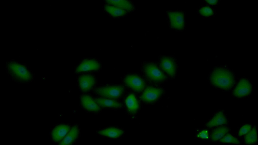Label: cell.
Here are the masks:
<instances>
[{"label": "cell", "mask_w": 258, "mask_h": 145, "mask_svg": "<svg viewBox=\"0 0 258 145\" xmlns=\"http://www.w3.org/2000/svg\"><path fill=\"white\" fill-rule=\"evenodd\" d=\"M210 79L214 86L225 90L230 89L234 82L232 73L227 69L222 68L214 69L210 74Z\"/></svg>", "instance_id": "6da1fadb"}, {"label": "cell", "mask_w": 258, "mask_h": 145, "mask_svg": "<svg viewBox=\"0 0 258 145\" xmlns=\"http://www.w3.org/2000/svg\"><path fill=\"white\" fill-rule=\"evenodd\" d=\"M124 88L121 86H113L101 87L96 88L94 92L103 97L110 99H115L122 94Z\"/></svg>", "instance_id": "7a4b0ae2"}, {"label": "cell", "mask_w": 258, "mask_h": 145, "mask_svg": "<svg viewBox=\"0 0 258 145\" xmlns=\"http://www.w3.org/2000/svg\"><path fill=\"white\" fill-rule=\"evenodd\" d=\"M144 69L147 77L153 81L161 82L164 80L166 78L165 74L155 64H147L144 67Z\"/></svg>", "instance_id": "3957f363"}, {"label": "cell", "mask_w": 258, "mask_h": 145, "mask_svg": "<svg viewBox=\"0 0 258 145\" xmlns=\"http://www.w3.org/2000/svg\"><path fill=\"white\" fill-rule=\"evenodd\" d=\"M168 18L171 27L178 30L184 27V17L183 13L180 12H169L167 13Z\"/></svg>", "instance_id": "277c9868"}, {"label": "cell", "mask_w": 258, "mask_h": 145, "mask_svg": "<svg viewBox=\"0 0 258 145\" xmlns=\"http://www.w3.org/2000/svg\"><path fill=\"white\" fill-rule=\"evenodd\" d=\"M124 81L127 86L137 92L142 91L145 87L144 81L136 75H128L125 77Z\"/></svg>", "instance_id": "5b68a950"}, {"label": "cell", "mask_w": 258, "mask_h": 145, "mask_svg": "<svg viewBox=\"0 0 258 145\" xmlns=\"http://www.w3.org/2000/svg\"><path fill=\"white\" fill-rule=\"evenodd\" d=\"M160 88L149 86L146 87L140 97V99L146 102H152L157 100L162 94Z\"/></svg>", "instance_id": "8992f818"}, {"label": "cell", "mask_w": 258, "mask_h": 145, "mask_svg": "<svg viewBox=\"0 0 258 145\" xmlns=\"http://www.w3.org/2000/svg\"><path fill=\"white\" fill-rule=\"evenodd\" d=\"M252 89L250 82L246 79H243L239 82L235 88L233 94L238 97L245 96L250 94Z\"/></svg>", "instance_id": "52a82bcc"}, {"label": "cell", "mask_w": 258, "mask_h": 145, "mask_svg": "<svg viewBox=\"0 0 258 145\" xmlns=\"http://www.w3.org/2000/svg\"><path fill=\"white\" fill-rule=\"evenodd\" d=\"M78 82L81 90L86 92L90 90L95 84L96 80L92 75L88 74L82 75L79 77Z\"/></svg>", "instance_id": "ba28073f"}, {"label": "cell", "mask_w": 258, "mask_h": 145, "mask_svg": "<svg viewBox=\"0 0 258 145\" xmlns=\"http://www.w3.org/2000/svg\"><path fill=\"white\" fill-rule=\"evenodd\" d=\"M160 65L162 69L170 76L173 77L175 75L176 71V66L174 60L168 57H163L161 58Z\"/></svg>", "instance_id": "9c48e42d"}, {"label": "cell", "mask_w": 258, "mask_h": 145, "mask_svg": "<svg viewBox=\"0 0 258 145\" xmlns=\"http://www.w3.org/2000/svg\"><path fill=\"white\" fill-rule=\"evenodd\" d=\"M100 67V63L96 60L92 59L83 60L76 69L77 72L89 71L97 70Z\"/></svg>", "instance_id": "30bf717a"}, {"label": "cell", "mask_w": 258, "mask_h": 145, "mask_svg": "<svg viewBox=\"0 0 258 145\" xmlns=\"http://www.w3.org/2000/svg\"><path fill=\"white\" fill-rule=\"evenodd\" d=\"M71 129L68 125L62 124L55 127L52 130L51 135L53 140L55 142L61 140L69 132Z\"/></svg>", "instance_id": "8fae6325"}, {"label": "cell", "mask_w": 258, "mask_h": 145, "mask_svg": "<svg viewBox=\"0 0 258 145\" xmlns=\"http://www.w3.org/2000/svg\"><path fill=\"white\" fill-rule=\"evenodd\" d=\"M80 101L82 106L87 111L96 112L100 110V106L95 100L89 95H82L80 98Z\"/></svg>", "instance_id": "7c38bea8"}, {"label": "cell", "mask_w": 258, "mask_h": 145, "mask_svg": "<svg viewBox=\"0 0 258 145\" xmlns=\"http://www.w3.org/2000/svg\"><path fill=\"white\" fill-rule=\"evenodd\" d=\"M105 2L108 5L114 6L127 12L131 11L134 8L133 4L128 1L107 0Z\"/></svg>", "instance_id": "4fadbf2b"}, {"label": "cell", "mask_w": 258, "mask_h": 145, "mask_svg": "<svg viewBox=\"0 0 258 145\" xmlns=\"http://www.w3.org/2000/svg\"><path fill=\"white\" fill-rule=\"evenodd\" d=\"M227 123V119L223 113L220 111L207 123L206 126L208 128H211L218 125L226 124Z\"/></svg>", "instance_id": "5bb4252c"}, {"label": "cell", "mask_w": 258, "mask_h": 145, "mask_svg": "<svg viewBox=\"0 0 258 145\" xmlns=\"http://www.w3.org/2000/svg\"><path fill=\"white\" fill-rule=\"evenodd\" d=\"M79 130L77 126H73L70 129L63 139L61 141L59 145H69L74 141L78 137Z\"/></svg>", "instance_id": "9a60e30c"}, {"label": "cell", "mask_w": 258, "mask_h": 145, "mask_svg": "<svg viewBox=\"0 0 258 145\" xmlns=\"http://www.w3.org/2000/svg\"><path fill=\"white\" fill-rule=\"evenodd\" d=\"M94 100L100 106L102 107L120 108L122 106L120 103L111 99L97 98Z\"/></svg>", "instance_id": "2e32d148"}, {"label": "cell", "mask_w": 258, "mask_h": 145, "mask_svg": "<svg viewBox=\"0 0 258 145\" xmlns=\"http://www.w3.org/2000/svg\"><path fill=\"white\" fill-rule=\"evenodd\" d=\"M125 102L128 111L131 114L135 113L139 108L138 102L133 94H131L127 96Z\"/></svg>", "instance_id": "e0dca14e"}, {"label": "cell", "mask_w": 258, "mask_h": 145, "mask_svg": "<svg viewBox=\"0 0 258 145\" xmlns=\"http://www.w3.org/2000/svg\"><path fill=\"white\" fill-rule=\"evenodd\" d=\"M98 133L102 135L116 138L119 137L123 133V131L114 127H109L99 131Z\"/></svg>", "instance_id": "ac0fdd59"}, {"label": "cell", "mask_w": 258, "mask_h": 145, "mask_svg": "<svg viewBox=\"0 0 258 145\" xmlns=\"http://www.w3.org/2000/svg\"><path fill=\"white\" fill-rule=\"evenodd\" d=\"M229 129L225 126L219 127L213 130L211 133V138L214 141H217L223 137L229 131Z\"/></svg>", "instance_id": "d6986e66"}, {"label": "cell", "mask_w": 258, "mask_h": 145, "mask_svg": "<svg viewBox=\"0 0 258 145\" xmlns=\"http://www.w3.org/2000/svg\"><path fill=\"white\" fill-rule=\"evenodd\" d=\"M105 11L111 16L115 17H121L126 15L127 12L114 6L106 5L104 6Z\"/></svg>", "instance_id": "ffe728a7"}, {"label": "cell", "mask_w": 258, "mask_h": 145, "mask_svg": "<svg viewBox=\"0 0 258 145\" xmlns=\"http://www.w3.org/2000/svg\"><path fill=\"white\" fill-rule=\"evenodd\" d=\"M199 14L202 16L207 18H211L215 15V9L211 7L204 6L199 10Z\"/></svg>", "instance_id": "44dd1931"}, {"label": "cell", "mask_w": 258, "mask_h": 145, "mask_svg": "<svg viewBox=\"0 0 258 145\" xmlns=\"http://www.w3.org/2000/svg\"><path fill=\"white\" fill-rule=\"evenodd\" d=\"M257 141L256 129L255 127L248 132L245 136V141L246 143L251 144L255 143Z\"/></svg>", "instance_id": "7402d4cb"}, {"label": "cell", "mask_w": 258, "mask_h": 145, "mask_svg": "<svg viewBox=\"0 0 258 145\" xmlns=\"http://www.w3.org/2000/svg\"><path fill=\"white\" fill-rule=\"evenodd\" d=\"M220 141L224 143H230L236 144H239L240 142L238 139L230 134L225 135L220 139Z\"/></svg>", "instance_id": "603a6c76"}, {"label": "cell", "mask_w": 258, "mask_h": 145, "mask_svg": "<svg viewBox=\"0 0 258 145\" xmlns=\"http://www.w3.org/2000/svg\"><path fill=\"white\" fill-rule=\"evenodd\" d=\"M251 126L249 124H246L242 126L239 130L238 135L239 136L245 134L251 130Z\"/></svg>", "instance_id": "cb8c5ba5"}, {"label": "cell", "mask_w": 258, "mask_h": 145, "mask_svg": "<svg viewBox=\"0 0 258 145\" xmlns=\"http://www.w3.org/2000/svg\"><path fill=\"white\" fill-rule=\"evenodd\" d=\"M197 136L201 138L208 139V130H205L201 131L197 134Z\"/></svg>", "instance_id": "d4e9b609"}, {"label": "cell", "mask_w": 258, "mask_h": 145, "mask_svg": "<svg viewBox=\"0 0 258 145\" xmlns=\"http://www.w3.org/2000/svg\"><path fill=\"white\" fill-rule=\"evenodd\" d=\"M206 2L209 5L213 6H217L219 4V1L218 0L206 1Z\"/></svg>", "instance_id": "484cf974"}]
</instances>
